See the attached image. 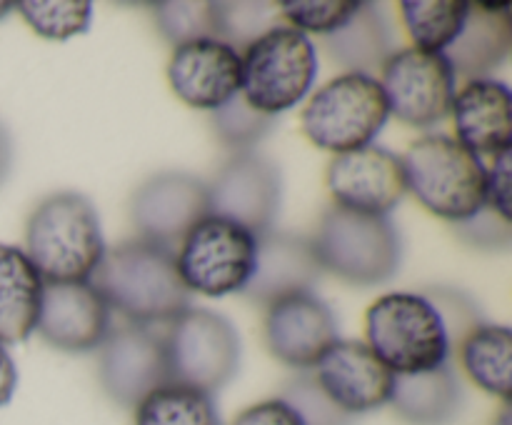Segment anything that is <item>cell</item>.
I'll list each match as a JSON object with an SVG mask.
<instances>
[{
    "label": "cell",
    "instance_id": "7",
    "mask_svg": "<svg viewBox=\"0 0 512 425\" xmlns=\"http://www.w3.org/2000/svg\"><path fill=\"white\" fill-rule=\"evenodd\" d=\"M320 268L353 285H378L400 265V238L385 215H363L330 205L310 238Z\"/></svg>",
    "mask_w": 512,
    "mask_h": 425
},
{
    "label": "cell",
    "instance_id": "31",
    "mask_svg": "<svg viewBox=\"0 0 512 425\" xmlns=\"http://www.w3.org/2000/svg\"><path fill=\"white\" fill-rule=\"evenodd\" d=\"M358 8L360 3L355 0H283L278 3L280 15L288 20L290 28L305 35H323V38L338 33L358 13Z\"/></svg>",
    "mask_w": 512,
    "mask_h": 425
},
{
    "label": "cell",
    "instance_id": "39",
    "mask_svg": "<svg viewBox=\"0 0 512 425\" xmlns=\"http://www.w3.org/2000/svg\"><path fill=\"white\" fill-rule=\"evenodd\" d=\"M493 425H512V415H510V403H503V408H500L498 418L493 420Z\"/></svg>",
    "mask_w": 512,
    "mask_h": 425
},
{
    "label": "cell",
    "instance_id": "36",
    "mask_svg": "<svg viewBox=\"0 0 512 425\" xmlns=\"http://www.w3.org/2000/svg\"><path fill=\"white\" fill-rule=\"evenodd\" d=\"M488 205L510 220V150L493 158L488 168Z\"/></svg>",
    "mask_w": 512,
    "mask_h": 425
},
{
    "label": "cell",
    "instance_id": "28",
    "mask_svg": "<svg viewBox=\"0 0 512 425\" xmlns=\"http://www.w3.org/2000/svg\"><path fill=\"white\" fill-rule=\"evenodd\" d=\"M153 18L165 40L173 45L193 43V40L223 38V20H220V3L193 0V3H155Z\"/></svg>",
    "mask_w": 512,
    "mask_h": 425
},
{
    "label": "cell",
    "instance_id": "20",
    "mask_svg": "<svg viewBox=\"0 0 512 425\" xmlns=\"http://www.w3.org/2000/svg\"><path fill=\"white\" fill-rule=\"evenodd\" d=\"M455 140L470 153L498 158L512 148L510 88L495 78L465 80L450 105Z\"/></svg>",
    "mask_w": 512,
    "mask_h": 425
},
{
    "label": "cell",
    "instance_id": "10",
    "mask_svg": "<svg viewBox=\"0 0 512 425\" xmlns=\"http://www.w3.org/2000/svg\"><path fill=\"white\" fill-rule=\"evenodd\" d=\"M380 88L390 113L413 128H433L450 115L458 78L443 53L393 50L380 65Z\"/></svg>",
    "mask_w": 512,
    "mask_h": 425
},
{
    "label": "cell",
    "instance_id": "11",
    "mask_svg": "<svg viewBox=\"0 0 512 425\" xmlns=\"http://www.w3.org/2000/svg\"><path fill=\"white\" fill-rule=\"evenodd\" d=\"M210 213L233 220L253 235L265 233L278 215L283 178L278 165L265 155L238 153L218 170L208 185Z\"/></svg>",
    "mask_w": 512,
    "mask_h": 425
},
{
    "label": "cell",
    "instance_id": "1",
    "mask_svg": "<svg viewBox=\"0 0 512 425\" xmlns=\"http://www.w3.org/2000/svg\"><path fill=\"white\" fill-rule=\"evenodd\" d=\"M90 283L110 310L133 325L173 323L190 308V293L175 268V250L143 238L105 250Z\"/></svg>",
    "mask_w": 512,
    "mask_h": 425
},
{
    "label": "cell",
    "instance_id": "38",
    "mask_svg": "<svg viewBox=\"0 0 512 425\" xmlns=\"http://www.w3.org/2000/svg\"><path fill=\"white\" fill-rule=\"evenodd\" d=\"M8 163H10V143L3 125H0V180H3V175L8 173Z\"/></svg>",
    "mask_w": 512,
    "mask_h": 425
},
{
    "label": "cell",
    "instance_id": "24",
    "mask_svg": "<svg viewBox=\"0 0 512 425\" xmlns=\"http://www.w3.org/2000/svg\"><path fill=\"white\" fill-rule=\"evenodd\" d=\"M460 365L483 393L510 403L512 333L508 325L478 323L458 343Z\"/></svg>",
    "mask_w": 512,
    "mask_h": 425
},
{
    "label": "cell",
    "instance_id": "34",
    "mask_svg": "<svg viewBox=\"0 0 512 425\" xmlns=\"http://www.w3.org/2000/svg\"><path fill=\"white\" fill-rule=\"evenodd\" d=\"M270 10H273L270 3H220V20H223V38L220 40L235 48L240 35H245L243 43L248 45L250 40L270 28L265 25L270 20Z\"/></svg>",
    "mask_w": 512,
    "mask_h": 425
},
{
    "label": "cell",
    "instance_id": "5",
    "mask_svg": "<svg viewBox=\"0 0 512 425\" xmlns=\"http://www.w3.org/2000/svg\"><path fill=\"white\" fill-rule=\"evenodd\" d=\"M240 68L245 103L275 118L308 98L318 78V50L300 30L270 25L240 50Z\"/></svg>",
    "mask_w": 512,
    "mask_h": 425
},
{
    "label": "cell",
    "instance_id": "30",
    "mask_svg": "<svg viewBox=\"0 0 512 425\" xmlns=\"http://www.w3.org/2000/svg\"><path fill=\"white\" fill-rule=\"evenodd\" d=\"M275 118L260 113L245 103L243 95H235L228 103L213 110V130L225 148L238 153H250L265 135L273 130Z\"/></svg>",
    "mask_w": 512,
    "mask_h": 425
},
{
    "label": "cell",
    "instance_id": "23",
    "mask_svg": "<svg viewBox=\"0 0 512 425\" xmlns=\"http://www.w3.org/2000/svg\"><path fill=\"white\" fill-rule=\"evenodd\" d=\"M410 425H445L460 408V385L450 365L415 375H395L390 403Z\"/></svg>",
    "mask_w": 512,
    "mask_h": 425
},
{
    "label": "cell",
    "instance_id": "14",
    "mask_svg": "<svg viewBox=\"0 0 512 425\" xmlns=\"http://www.w3.org/2000/svg\"><path fill=\"white\" fill-rule=\"evenodd\" d=\"M325 185L335 208L385 218L408 193L400 155L375 143L333 155L325 170Z\"/></svg>",
    "mask_w": 512,
    "mask_h": 425
},
{
    "label": "cell",
    "instance_id": "35",
    "mask_svg": "<svg viewBox=\"0 0 512 425\" xmlns=\"http://www.w3.org/2000/svg\"><path fill=\"white\" fill-rule=\"evenodd\" d=\"M233 425H305L300 415L283 398H268L240 410Z\"/></svg>",
    "mask_w": 512,
    "mask_h": 425
},
{
    "label": "cell",
    "instance_id": "8",
    "mask_svg": "<svg viewBox=\"0 0 512 425\" xmlns=\"http://www.w3.org/2000/svg\"><path fill=\"white\" fill-rule=\"evenodd\" d=\"M175 268L188 293H243L255 270V235L233 220L205 215L175 248Z\"/></svg>",
    "mask_w": 512,
    "mask_h": 425
},
{
    "label": "cell",
    "instance_id": "4",
    "mask_svg": "<svg viewBox=\"0 0 512 425\" xmlns=\"http://www.w3.org/2000/svg\"><path fill=\"white\" fill-rule=\"evenodd\" d=\"M400 163L405 188L435 218L458 225L488 205V165L450 135L413 140Z\"/></svg>",
    "mask_w": 512,
    "mask_h": 425
},
{
    "label": "cell",
    "instance_id": "19",
    "mask_svg": "<svg viewBox=\"0 0 512 425\" xmlns=\"http://www.w3.org/2000/svg\"><path fill=\"white\" fill-rule=\"evenodd\" d=\"M320 273L323 268L310 238L270 228L255 235V270L243 295L258 305H270L285 295L313 290Z\"/></svg>",
    "mask_w": 512,
    "mask_h": 425
},
{
    "label": "cell",
    "instance_id": "29",
    "mask_svg": "<svg viewBox=\"0 0 512 425\" xmlns=\"http://www.w3.org/2000/svg\"><path fill=\"white\" fill-rule=\"evenodd\" d=\"M15 10L45 40H70L88 33L93 23V5L88 0H25L15 3Z\"/></svg>",
    "mask_w": 512,
    "mask_h": 425
},
{
    "label": "cell",
    "instance_id": "6",
    "mask_svg": "<svg viewBox=\"0 0 512 425\" xmlns=\"http://www.w3.org/2000/svg\"><path fill=\"white\" fill-rule=\"evenodd\" d=\"M388 118V100L375 75L340 73L310 95L300 128L315 148L343 155L373 145Z\"/></svg>",
    "mask_w": 512,
    "mask_h": 425
},
{
    "label": "cell",
    "instance_id": "26",
    "mask_svg": "<svg viewBox=\"0 0 512 425\" xmlns=\"http://www.w3.org/2000/svg\"><path fill=\"white\" fill-rule=\"evenodd\" d=\"M135 425H220L213 395L190 385L165 383L133 408Z\"/></svg>",
    "mask_w": 512,
    "mask_h": 425
},
{
    "label": "cell",
    "instance_id": "15",
    "mask_svg": "<svg viewBox=\"0 0 512 425\" xmlns=\"http://www.w3.org/2000/svg\"><path fill=\"white\" fill-rule=\"evenodd\" d=\"M263 335L268 350L280 363L310 370L338 340V323L330 305L313 290H305L265 305Z\"/></svg>",
    "mask_w": 512,
    "mask_h": 425
},
{
    "label": "cell",
    "instance_id": "21",
    "mask_svg": "<svg viewBox=\"0 0 512 425\" xmlns=\"http://www.w3.org/2000/svg\"><path fill=\"white\" fill-rule=\"evenodd\" d=\"M43 288L25 250L0 243V343H23L35 333Z\"/></svg>",
    "mask_w": 512,
    "mask_h": 425
},
{
    "label": "cell",
    "instance_id": "17",
    "mask_svg": "<svg viewBox=\"0 0 512 425\" xmlns=\"http://www.w3.org/2000/svg\"><path fill=\"white\" fill-rule=\"evenodd\" d=\"M110 315L93 283H45L35 333L63 353H90L110 333Z\"/></svg>",
    "mask_w": 512,
    "mask_h": 425
},
{
    "label": "cell",
    "instance_id": "22",
    "mask_svg": "<svg viewBox=\"0 0 512 425\" xmlns=\"http://www.w3.org/2000/svg\"><path fill=\"white\" fill-rule=\"evenodd\" d=\"M510 50V13H488L478 3H470L463 30L443 55L453 65L455 78L478 80L490 78V73L508 60Z\"/></svg>",
    "mask_w": 512,
    "mask_h": 425
},
{
    "label": "cell",
    "instance_id": "25",
    "mask_svg": "<svg viewBox=\"0 0 512 425\" xmlns=\"http://www.w3.org/2000/svg\"><path fill=\"white\" fill-rule=\"evenodd\" d=\"M330 58L343 65L345 73H368L385 63L393 53V40L385 18L373 3H360L358 13L338 30L325 38Z\"/></svg>",
    "mask_w": 512,
    "mask_h": 425
},
{
    "label": "cell",
    "instance_id": "9",
    "mask_svg": "<svg viewBox=\"0 0 512 425\" xmlns=\"http://www.w3.org/2000/svg\"><path fill=\"white\" fill-rule=\"evenodd\" d=\"M165 340L170 383L213 395L235 375L240 363L238 330L225 315L185 308L170 323Z\"/></svg>",
    "mask_w": 512,
    "mask_h": 425
},
{
    "label": "cell",
    "instance_id": "2",
    "mask_svg": "<svg viewBox=\"0 0 512 425\" xmlns=\"http://www.w3.org/2000/svg\"><path fill=\"white\" fill-rule=\"evenodd\" d=\"M23 250L43 283H88L108 245L95 205L83 193L60 190L30 213Z\"/></svg>",
    "mask_w": 512,
    "mask_h": 425
},
{
    "label": "cell",
    "instance_id": "32",
    "mask_svg": "<svg viewBox=\"0 0 512 425\" xmlns=\"http://www.w3.org/2000/svg\"><path fill=\"white\" fill-rule=\"evenodd\" d=\"M280 398L295 408L305 425H353V418L338 408L315 383L313 373H300L283 388Z\"/></svg>",
    "mask_w": 512,
    "mask_h": 425
},
{
    "label": "cell",
    "instance_id": "37",
    "mask_svg": "<svg viewBox=\"0 0 512 425\" xmlns=\"http://www.w3.org/2000/svg\"><path fill=\"white\" fill-rule=\"evenodd\" d=\"M15 388H18V368H15V360L8 348L0 343V408L13 400Z\"/></svg>",
    "mask_w": 512,
    "mask_h": 425
},
{
    "label": "cell",
    "instance_id": "16",
    "mask_svg": "<svg viewBox=\"0 0 512 425\" xmlns=\"http://www.w3.org/2000/svg\"><path fill=\"white\" fill-rule=\"evenodd\" d=\"M315 383L350 418L383 408L393 395L395 375L363 340H335L315 363Z\"/></svg>",
    "mask_w": 512,
    "mask_h": 425
},
{
    "label": "cell",
    "instance_id": "13",
    "mask_svg": "<svg viewBox=\"0 0 512 425\" xmlns=\"http://www.w3.org/2000/svg\"><path fill=\"white\" fill-rule=\"evenodd\" d=\"M98 375L105 393L125 408H135L148 393L170 383L163 335L145 325L110 330L100 345Z\"/></svg>",
    "mask_w": 512,
    "mask_h": 425
},
{
    "label": "cell",
    "instance_id": "33",
    "mask_svg": "<svg viewBox=\"0 0 512 425\" xmlns=\"http://www.w3.org/2000/svg\"><path fill=\"white\" fill-rule=\"evenodd\" d=\"M455 235L468 245H473V248L505 250L512 243V225L508 218H503L490 205H485L473 218L455 225Z\"/></svg>",
    "mask_w": 512,
    "mask_h": 425
},
{
    "label": "cell",
    "instance_id": "18",
    "mask_svg": "<svg viewBox=\"0 0 512 425\" xmlns=\"http://www.w3.org/2000/svg\"><path fill=\"white\" fill-rule=\"evenodd\" d=\"M165 73L185 105L213 113L240 93V50L215 38L175 45Z\"/></svg>",
    "mask_w": 512,
    "mask_h": 425
},
{
    "label": "cell",
    "instance_id": "27",
    "mask_svg": "<svg viewBox=\"0 0 512 425\" xmlns=\"http://www.w3.org/2000/svg\"><path fill=\"white\" fill-rule=\"evenodd\" d=\"M468 10L465 0H403L400 18L413 48L445 53L463 30Z\"/></svg>",
    "mask_w": 512,
    "mask_h": 425
},
{
    "label": "cell",
    "instance_id": "12",
    "mask_svg": "<svg viewBox=\"0 0 512 425\" xmlns=\"http://www.w3.org/2000/svg\"><path fill=\"white\" fill-rule=\"evenodd\" d=\"M130 213L140 238L175 250L185 233L210 215L208 185L183 170H165L135 190Z\"/></svg>",
    "mask_w": 512,
    "mask_h": 425
},
{
    "label": "cell",
    "instance_id": "3",
    "mask_svg": "<svg viewBox=\"0 0 512 425\" xmlns=\"http://www.w3.org/2000/svg\"><path fill=\"white\" fill-rule=\"evenodd\" d=\"M365 345L393 375H415L448 365V325L425 293L395 290L365 310Z\"/></svg>",
    "mask_w": 512,
    "mask_h": 425
},
{
    "label": "cell",
    "instance_id": "40",
    "mask_svg": "<svg viewBox=\"0 0 512 425\" xmlns=\"http://www.w3.org/2000/svg\"><path fill=\"white\" fill-rule=\"evenodd\" d=\"M13 10H15V3H0V20H3L8 13H13Z\"/></svg>",
    "mask_w": 512,
    "mask_h": 425
}]
</instances>
